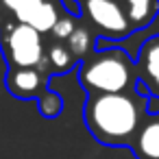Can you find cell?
<instances>
[{
    "mask_svg": "<svg viewBox=\"0 0 159 159\" xmlns=\"http://www.w3.org/2000/svg\"><path fill=\"white\" fill-rule=\"evenodd\" d=\"M46 66H48V72L52 74H63V72H70L76 63V59L70 55V50L66 48V44L61 42H52L48 48H46Z\"/></svg>",
    "mask_w": 159,
    "mask_h": 159,
    "instance_id": "obj_11",
    "label": "cell"
},
{
    "mask_svg": "<svg viewBox=\"0 0 159 159\" xmlns=\"http://www.w3.org/2000/svg\"><path fill=\"white\" fill-rule=\"evenodd\" d=\"M57 20H59L57 7H55L52 2H46V0H44V2H42L37 9H33V11L26 16V20H24L22 24L35 29L37 33H50L52 26L57 24Z\"/></svg>",
    "mask_w": 159,
    "mask_h": 159,
    "instance_id": "obj_10",
    "label": "cell"
},
{
    "mask_svg": "<svg viewBox=\"0 0 159 159\" xmlns=\"http://www.w3.org/2000/svg\"><path fill=\"white\" fill-rule=\"evenodd\" d=\"M0 48L9 68H44L46 46L42 33L26 24H13L0 33ZM46 70V68H44ZM48 72V70H46Z\"/></svg>",
    "mask_w": 159,
    "mask_h": 159,
    "instance_id": "obj_3",
    "label": "cell"
},
{
    "mask_svg": "<svg viewBox=\"0 0 159 159\" xmlns=\"http://www.w3.org/2000/svg\"><path fill=\"white\" fill-rule=\"evenodd\" d=\"M76 76L87 96L124 94L133 92L137 85L135 59L118 46H96V50L79 63Z\"/></svg>",
    "mask_w": 159,
    "mask_h": 159,
    "instance_id": "obj_2",
    "label": "cell"
},
{
    "mask_svg": "<svg viewBox=\"0 0 159 159\" xmlns=\"http://www.w3.org/2000/svg\"><path fill=\"white\" fill-rule=\"evenodd\" d=\"M61 109H63V100H61V96H59L57 92H52L50 87L37 98V111H39L42 118L52 120V118H57V116L61 113Z\"/></svg>",
    "mask_w": 159,
    "mask_h": 159,
    "instance_id": "obj_12",
    "label": "cell"
},
{
    "mask_svg": "<svg viewBox=\"0 0 159 159\" xmlns=\"http://www.w3.org/2000/svg\"><path fill=\"white\" fill-rule=\"evenodd\" d=\"M137 83L150 98H159V35L146 39L135 57Z\"/></svg>",
    "mask_w": 159,
    "mask_h": 159,
    "instance_id": "obj_6",
    "label": "cell"
},
{
    "mask_svg": "<svg viewBox=\"0 0 159 159\" xmlns=\"http://www.w3.org/2000/svg\"><path fill=\"white\" fill-rule=\"evenodd\" d=\"M129 148L133 150L135 159H159V111H148Z\"/></svg>",
    "mask_w": 159,
    "mask_h": 159,
    "instance_id": "obj_7",
    "label": "cell"
},
{
    "mask_svg": "<svg viewBox=\"0 0 159 159\" xmlns=\"http://www.w3.org/2000/svg\"><path fill=\"white\" fill-rule=\"evenodd\" d=\"M96 44H98V39H96V33L89 29V26H76V31L68 37V42H66V48L70 50V55L76 59V63H81L83 59H87L94 50H96Z\"/></svg>",
    "mask_w": 159,
    "mask_h": 159,
    "instance_id": "obj_9",
    "label": "cell"
},
{
    "mask_svg": "<svg viewBox=\"0 0 159 159\" xmlns=\"http://www.w3.org/2000/svg\"><path fill=\"white\" fill-rule=\"evenodd\" d=\"M5 85L16 98L37 100L48 89V72L44 68H9Z\"/></svg>",
    "mask_w": 159,
    "mask_h": 159,
    "instance_id": "obj_5",
    "label": "cell"
},
{
    "mask_svg": "<svg viewBox=\"0 0 159 159\" xmlns=\"http://www.w3.org/2000/svg\"><path fill=\"white\" fill-rule=\"evenodd\" d=\"M81 18H85L92 31L105 39L118 42L133 35V29L122 11L120 0H83Z\"/></svg>",
    "mask_w": 159,
    "mask_h": 159,
    "instance_id": "obj_4",
    "label": "cell"
},
{
    "mask_svg": "<svg viewBox=\"0 0 159 159\" xmlns=\"http://www.w3.org/2000/svg\"><path fill=\"white\" fill-rule=\"evenodd\" d=\"M148 98L150 96H144L137 89L87 96L83 105V122L98 144L129 148L148 116Z\"/></svg>",
    "mask_w": 159,
    "mask_h": 159,
    "instance_id": "obj_1",
    "label": "cell"
},
{
    "mask_svg": "<svg viewBox=\"0 0 159 159\" xmlns=\"http://www.w3.org/2000/svg\"><path fill=\"white\" fill-rule=\"evenodd\" d=\"M76 26H79L76 18H72V16H68V13L59 16L57 24H55V26H52V31H50L52 42H61V44H66V42H68V37L76 31Z\"/></svg>",
    "mask_w": 159,
    "mask_h": 159,
    "instance_id": "obj_13",
    "label": "cell"
},
{
    "mask_svg": "<svg viewBox=\"0 0 159 159\" xmlns=\"http://www.w3.org/2000/svg\"><path fill=\"white\" fill-rule=\"evenodd\" d=\"M120 5L133 33L148 29L159 13V0H120Z\"/></svg>",
    "mask_w": 159,
    "mask_h": 159,
    "instance_id": "obj_8",
    "label": "cell"
},
{
    "mask_svg": "<svg viewBox=\"0 0 159 159\" xmlns=\"http://www.w3.org/2000/svg\"><path fill=\"white\" fill-rule=\"evenodd\" d=\"M44 2V0H2V5L16 16V20L22 24L24 20H26V16L33 11V9H37L39 5Z\"/></svg>",
    "mask_w": 159,
    "mask_h": 159,
    "instance_id": "obj_14",
    "label": "cell"
}]
</instances>
